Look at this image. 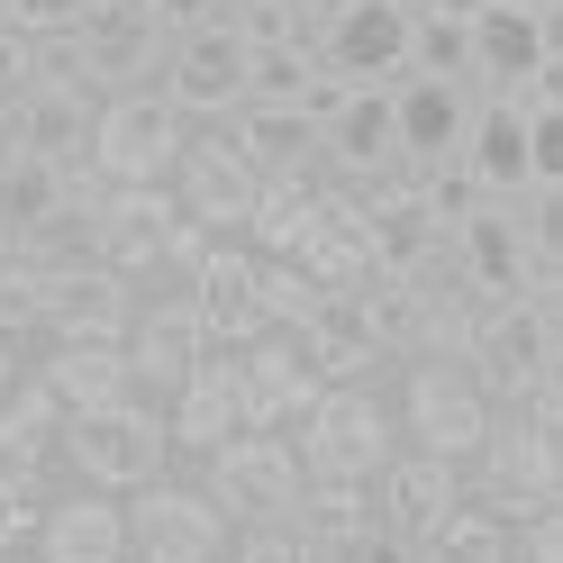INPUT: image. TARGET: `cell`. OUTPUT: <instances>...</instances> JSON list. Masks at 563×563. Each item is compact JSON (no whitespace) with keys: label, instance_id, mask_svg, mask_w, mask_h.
<instances>
[{"label":"cell","instance_id":"37","mask_svg":"<svg viewBox=\"0 0 563 563\" xmlns=\"http://www.w3.org/2000/svg\"><path fill=\"white\" fill-rule=\"evenodd\" d=\"M27 55H37V82L91 91V55H82V27H55V37H27Z\"/></svg>","mask_w":563,"mask_h":563},{"label":"cell","instance_id":"34","mask_svg":"<svg viewBox=\"0 0 563 563\" xmlns=\"http://www.w3.org/2000/svg\"><path fill=\"white\" fill-rule=\"evenodd\" d=\"M255 300H264V328H282L291 336L309 309H319V282H309L291 255H264V282H255Z\"/></svg>","mask_w":563,"mask_h":563},{"label":"cell","instance_id":"3","mask_svg":"<svg viewBox=\"0 0 563 563\" xmlns=\"http://www.w3.org/2000/svg\"><path fill=\"white\" fill-rule=\"evenodd\" d=\"M282 437H291L300 473H336V482H373V464L400 445L382 382H319V400H309Z\"/></svg>","mask_w":563,"mask_h":563},{"label":"cell","instance_id":"21","mask_svg":"<svg viewBox=\"0 0 563 563\" xmlns=\"http://www.w3.org/2000/svg\"><path fill=\"white\" fill-rule=\"evenodd\" d=\"M309 400H319V373L291 355V336H282V328H264V336L236 345V409H245V428H291Z\"/></svg>","mask_w":563,"mask_h":563},{"label":"cell","instance_id":"25","mask_svg":"<svg viewBox=\"0 0 563 563\" xmlns=\"http://www.w3.org/2000/svg\"><path fill=\"white\" fill-rule=\"evenodd\" d=\"M37 554L46 563H119L128 554V500L119 490H55L46 527H37Z\"/></svg>","mask_w":563,"mask_h":563},{"label":"cell","instance_id":"10","mask_svg":"<svg viewBox=\"0 0 563 563\" xmlns=\"http://www.w3.org/2000/svg\"><path fill=\"white\" fill-rule=\"evenodd\" d=\"M291 527H300V554L309 563H373V554H391V527H382V509H373V482L300 473Z\"/></svg>","mask_w":563,"mask_h":563},{"label":"cell","instance_id":"16","mask_svg":"<svg viewBox=\"0 0 563 563\" xmlns=\"http://www.w3.org/2000/svg\"><path fill=\"white\" fill-rule=\"evenodd\" d=\"M319 173H336V183H382V173H400L391 82H345L336 91V110L319 119Z\"/></svg>","mask_w":563,"mask_h":563},{"label":"cell","instance_id":"2","mask_svg":"<svg viewBox=\"0 0 563 563\" xmlns=\"http://www.w3.org/2000/svg\"><path fill=\"white\" fill-rule=\"evenodd\" d=\"M563 309L554 300H537V291H500V300H473V328H464V364H473V382L490 391V409L500 400H518L527 382H545V373H563Z\"/></svg>","mask_w":563,"mask_h":563},{"label":"cell","instance_id":"24","mask_svg":"<svg viewBox=\"0 0 563 563\" xmlns=\"http://www.w3.org/2000/svg\"><path fill=\"white\" fill-rule=\"evenodd\" d=\"M228 136L245 146V164H255L264 183H309V173H319V119H309L300 100H236Z\"/></svg>","mask_w":563,"mask_h":563},{"label":"cell","instance_id":"29","mask_svg":"<svg viewBox=\"0 0 563 563\" xmlns=\"http://www.w3.org/2000/svg\"><path fill=\"white\" fill-rule=\"evenodd\" d=\"M37 373L55 382V400H64V409H100V400L136 391V373H128V345H55V355H46Z\"/></svg>","mask_w":563,"mask_h":563},{"label":"cell","instance_id":"20","mask_svg":"<svg viewBox=\"0 0 563 563\" xmlns=\"http://www.w3.org/2000/svg\"><path fill=\"white\" fill-rule=\"evenodd\" d=\"M91 219H100V264H119L128 282H155L164 228L183 219V200H173V183H110V200Z\"/></svg>","mask_w":563,"mask_h":563},{"label":"cell","instance_id":"38","mask_svg":"<svg viewBox=\"0 0 563 563\" xmlns=\"http://www.w3.org/2000/svg\"><path fill=\"white\" fill-rule=\"evenodd\" d=\"M37 91V55H27V27H0V119Z\"/></svg>","mask_w":563,"mask_h":563},{"label":"cell","instance_id":"28","mask_svg":"<svg viewBox=\"0 0 563 563\" xmlns=\"http://www.w3.org/2000/svg\"><path fill=\"white\" fill-rule=\"evenodd\" d=\"M319 219H328V209H319V173H309V183H264L236 236L255 245V255H300V245L319 236Z\"/></svg>","mask_w":563,"mask_h":563},{"label":"cell","instance_id":"4","mask_svg":"<svg viewBox=\"0 0 563 563\" xmlns=\"http://www.w3.org/2000/svg\"><path fill=\"white\" fill-rule=\"evenodd\" d=\"M454 500H464V464H445V454L409 445V437L373 464V509H382V527H391V554H409V563H437L445 554Z\"/></svg>","mask_w":563,"mask_h":563},{"label":"cell","instance_id":"13","mask_svg":"<svg viewBox=\"0 0 563 563\" xmlns=\"http://www.w3.org/2000/svg\"><path fill=\"white\" fill-rule=\"evenodd\" d=\"M146 300V282H128L119 264H74V273H46V336L55 345H128V319Z\"/></svg>","mask_w":563,"mask_h":563},{"label":"cell","instance_id":"19","mask_svg":"<svg viewBox=\"0 0 563 563\" xmlns=\"http://www.w3.org/2000/svg\"><path fill=\"white\" fill-rule=\"evenodd\" d=\"M291 355L319 382H382L391 373V355H382L373 328H364V291H319V309L291 328Z\"/></svg>","mask_w":563,"mask_h":563},{"label":"cell","instance_id":"32","mask_svg":"<svg viewBox=\"0 0 563 563\" xmlns=\"http://www.w3.org/2000/svg\"><path fill=\"white\" fill-rule=\"evenodd\" d=\"M319 74H328V64H319V46H300V37L245 46V100H300Z\"/></svg>","mask_w":563,"mask_h":563},{"label":"cell","instance_id":"1","mask_svg":"<svg viewBox=\"0 0 563 563\" xmlns=\"http://www.w3.org/2000/svg\"><path fill=\"white\" fill-rule=\"evenodd\" d=\"M64 464H74L91 490H136L173 464V428H164V400L155 391H119L100 409H64Z\"/></svg>","mask_w":563,"mask_h":563},{"label":"cell","instance_id":"42","mask_svg":"<svg viewBox=\"0 0 563 563\" xmlns=\"http://www.w3.org/2000/svg\"><path fill=\"white\" fill-rule=\"evenodd\" d=\"M10 382H19V336H0V400H10Z\"/></svg>","mask_w":563,"mask_h":563},{"label":"cell","instance_id":"35","mask_svg":"<svg viewBox=\"0 0 563 563\" xmlns=\"http://www.w3.org/2000/svg\"><path fill=\"white\" fill-rule=\"evenodd\" d=\"M46 473H19L0 482V554H37V527H46Z\"/></svg>","mask_w":563,"mask_h":563},{"label":"cell","instance_id":"5","mask_svg":"<svg viewBox=\"0 0 563 563\" xmlns=\"http://www.w3.org/2000/svg\"><path fill=\"white\" fill-rule=\"evenodd\" d=\"M183 136L191 119L155 91H100L91 110V164L110 173V183H173V164H183Z\"/></svg>","mask_w":563,"mask_h":563},{"label":"cell","instance_id":"36","mask_svg":"<svg viewBox=\"0 0 563 563\" xmlns=\"http://www.w3.org/2000/svg\"><path fill=\"white\" fill-rule=\"evenodd\" d=\"M46 328V273L27 255H0V336H37Z\"/></svg>","mask_w":563,"mask_h":563},{"label":"cell","instance_id":"7","mask_svg":"<svg viewBox=\"0 0 563 563\" xmlns=\"http://www.w3.org/2000/svg\"><path fill=\"white\" fill-rule=\"evenodd\" d=\"M200 473H209L200 490L219 500L228 527H245V518H291V500H300V454H291L282 428H236L228 445L200 454Z\"/></svg>","mask_w":563,"mask_h":563},{"label":"cell","instance_id":"12","mask_svg":"<svg viewBox=\"0 0 563 563\" xmlns=\"http://www.w3.org/2000/svg\"><path fill=\"white\" fill-rule=\"evenodd\" d=\"M255 191H264V173L245 164V146L228 136V119H209V128H191V136H183V164H173V200H183L200 228L236 236V228H245V209H255Z\"/></svg>","mask_w":563,"mask_h":563},{"label":"cell","instance_id":"18","mask_svg":"<svg viewBox=\"0 0 563 563\" xmlns=\"http://www.w3.org/2000/svg\"><path fill=\"white\" fill-rule=\"evenodd\" d=\"M255 282H264V255L245 236H209V255L191 264L183 291L200 300V328L209 345H245V336H264V300H255Z\"/></svg>","mask_w":563,"mask_h":563},{"label":"cell","instance_id":"15","mask_svg":"<svg viewBox=\"0 0 563 563\" xmlns=\"http://www.w3.org/2000/svg\"><path fill=\"white\" fill-rule=\"evenodd\" d=\"M164 100L183 110L191 128H209V119H228L236 100H245V37L236 27H183L173 37V64H164Z\"/></svg>","mask_w":563,"mask_h":563},{"label":"cell","instance_id":"40","mask_svg":"<svg viewBox=\"0 0 563 563\" xmlns=\"http://www.w3.org/2000/svg\"><path fill=\"white\" fill-rule=\"evenodd\" d=\"M146 10L173 27V37H183V27H209V19H219L228 27V0H146Z\"/></svg>","mask_w":563,"mask_h":563},{"label":"cell","instance_id":"43","mask_svg":"<svg viewBox=\"0 0 563 563\" xmlns=\"http://www.w3.org/2000/svg\"><path fill=\"white\" fill-rule=\"evenodd\" d=\"M291 10H328L336 19V10H355V0H291Z\"/></svg>","mask_w":563,"mask_h":563},{"label":"cell","instance_id":"11","mask_svg":"<svg viewBox=\"0 0 563 563\" xmlns=\"http://www.w3.org/2000/svg\"><path fill=\"white\" fill-rule=\"evenodd\" d=\"M82 55H91V91H155L173 64V27L146 0H91L82 10Z\"/></svg>","mask_w":563,"mask_h":563},{"label":"cell","instance_id":"46","mask_svg":"<svg viewBox=\"0 0 563 563\" xmlns=\"http://www.w3.org/2000/svg\"><path fill=\"white\" fill-rule=\"evenodd\" d=\"M0 146H10V136H0Z\"/></svg>","mask_w":563,"mask_h":563},{"label":"cell","instance_id":"26","mask_svg":"<svg viewBox=\"0 0 563 563\" xmlns=\"http://www.w3.org/2000/svg\"><path fill=\"white\" fill-rule=\"evenodd\" d=\"M91 110H100V91L37 82V91H27L10 119H0V136H10L19 155H46V164L64 173V164H82V155H91Z\"/></svg>","mask_w":563,"mask_h":563},{"label":"cell","instance_id":"30","mask_svg":"<svg viewBox=\"0 0 563 563\" xmlns=\"http://www.w3.org/2000/svg\"><path fill=\"white\" fill-rule=\"evenodd\" d=\"M64 209V173L46 155H19V146H0V236H27L37 219H55Z\"/></svg>","mask_w":563,"mask_h":563},{"label":"cell","instance_id":"14","mask_svg":"<svg viewBox=\"0 0 563 563\" xmlns=\"http://www.w3.org/2000/svg\"><path fill=\"white\" fill-rule=\"evenodd\" d=\"M482 82H428V74H391V136H400V173H437L464 155Z\"/></svg>","mask_w":563,"mask_h":563},{"label":"cell","instance_id":"44","mask_svg":"<svg viewBox=\"0 0 563 563\" xmlns=\"http://www.w3.org/2000/svg\"><path fill=\"white\" fill-rule=\"evenodd\" d=\"M537 10H563V0H537Z\"/></svg>","mask_w":563,"mask_h":563},{"label":"cell","instance_id":"6","mask_svg":"<svg viewBox=\"0 0 563 563\" xmlns=\"http://www.w3.org/2000/svg\"><path fill=\"white\" fill-rule=\"evenodd\" d=\"M400 418H409V445L464 464L482 445V428H490V391L473 382L464 355H409L400 364Z\"/></svg>","mask_w":563,"mask_h":563},{"label":"cell","instance_id":"17","mask_svg":"<svg viewBox=\"0 0 563 563\" xmlns=\"http://www.w3.org/2000/svg\"><path fill=\"white\" fill-rule=\"evenodd\" d=\"M200 355H209V328H200V300H191V291L136 300V319H128V373H136V391L173 400Z\"/></svg>","mask_w":563,"mask_h":563},{"label":"cell","instance_id":"39","mask_svg":"<svg viewBox=\"0 0 563 563\" xmlns=\"http://www.w3.org/2000/svg\"><path fill=\"white\" fill-rule=\"evenodd\" d=\"M91 0H10V27H27V37H55V27H82Z\"/></svg>","mask_w":563,"mask_h":563},{"label":"cell","instance_id":"9","mask_svg":"<svg viewBox=\"0 0 563 563\" xmlns=\"http://www.w3.org/2000/svg\"><path fill=\"white\" fill-rule=\"evenodd\" d=\"M464 27H473V82L482 91H518L537 74H563V10H537V0H482Z\"/></svg>","mask_w":563,"mask_h":563},{"label":"cell","instance_id":"23","mask_svg":"<svg viewBox=\"0 0 563 563\" xmlns=\"http://www.w3.org/2000/svg\"><path fill=\"white\" fill-rule=\"evenodd\" d=\"M164 428H173V454H209L245 428L236 409V345H209V355L183 373V391L164 400Z\"/></svg>","mask_w":563,"mask_h":563},{"label":"cell","instance_id":"31","mask_svg":"<svg viewBox=\"0 0 563 563\" xmlns=\"http://www.w3.org/2000/svg\"><path fill=\"white\" fill-rule=\"evenodd\" d=\"M400 74L473 82V27L464 19H437V10H409V64H400Z\"/></svg>","mask_w":563,"mask_h":563},{"label":"cell","instance_id":"22","mask_svg":"<svg viewBox=\"0 0 563 563\" xmlns=\"http://www.w3.org/2000/svg\"><path fill=\"white\" fill-rule=\"evenodd\" d=\"M319 64L336 82H391L409 64V10H400V0H355V10H336Z\"/></svg>","mask_w":563,"mask_h":563},{"label":"cell","instance_id":"27","mask_svg":"<svg viewBox=\"0 0 563 563\" xmlns=\"http://www.w3.org/2000/svg\"><path fill=\"white\" fill-rule=\"evenodd\" d=\"M445 245H454V273H464V291L473 300H500V291H518V209L509 200H473L464 219L445 228Z\"/></svg>","mask_w":563,"mask_h":563},{"label":"cell","instance_id":"45","mask_svg":"<svg viewBox=\"0 0 563 563\" xmlns=\"http://www.w3.org/2000/svg\"><path fill=\"white\" fill-rule=\"evenodd\" d=\"M0 255H10V236H0Z\"/></svg>","mask_w":563,"mask_h":563},{"label":"cell","instance_id":"33","mask_svg":"<svg viewBox=\"0 0 563 563\" xmlns=\"http://www.w3.org/2000/svg\"><path fill=\"white\" fill-rule=\"evenodd\" d=\"M10 255H27L37 273H74V264H91V255H100V228H91V209H74V200H64L55 219H37V228L10 245Z\"/></svg>","mask_w":563,"mask_h":563},{"label":"cell","instance_id":"8","mask_svg":"<svg viewBox=\"0 0 563 563\" xmlns=\"http://www.w3.org/2000/svg\"><path fill=\"white\" fill-rule=\"evenodd\" d=\"M119 500H128V554H146V563H219L228 554V518L191 482L155 473V482L119 490Z\"/></svg>","mask_w":563,"mask_h":563},{"label":"cell","instance_id":"41","mask_svg":"<svg viewBox=\"0 0 563 563\" xmlns=\"http://www.w3.org/2000/svg\"><path fill=\"white\" fill-rule=\"evenodd\" d=\"M409 10H437V19H473L482 0H409Z\"/></svg>","mask_w":563,"mask_h":563}]
</instances>
